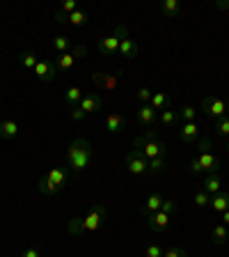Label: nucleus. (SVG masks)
Here are the masks:
<instances>
[{"label":"nucleus","mask_w":229,"mask_h":257,"mask_svg":"<svg viewBox=\"0 0 229 257\" xmlns=\"http://www.w3.org/2000/svg\"><path fill=\"white\" fill-rule=\"evenodd\" d=\"M138 99L142 103H149L151 101V90H149V87H140V90H138Z\"/></svg>","instance_id":"39"},{"label":"nucleus","mask_w":229,"mask_h":257,"mask_svg":"<svg viewBox=\"0 0 229 257\" xmlns=\"http://www.w3.org/2000/svg\"><path fill=\"white\" fill-rule=\"evenodd\" d=\"M215 7H218V10H229V0H218V3H215Z\"/></svg>","instance_id":"44"},{"label":"nucleus","mask_w":229,"mask_h":257,"mask_svg":"<svg viewBox=\"0 0 229 257\" xmlns=\"http://www.w3.org/2000/svg\"><path fill=\"white\" fill-rule=\"evenodd\" d=\"M211 209L218 211V214H224V211L229 209V193L220 191L218 195H213V198H211Z\"/></svg>","instance_id":"21"},{"label":"nucleus","mask_w":229,"mask_h":257,"mask_svg":"<svg viewBox=\"0 0 229 257\" xmlns=\"http://www.w3.org/2000/svg\"><path fill=\"white\" fill-rule=\"evenodd\" d=\"M133 147H138L147 161L156 159V156H167V147H165L163 140H158V136H156V138H144V136H138V138L133 140Z\"/></svg>","instance_id":"4"},{"label":"nucleus","mask_w":229,"mask_h":257,"mask_svg":"<svg viewBox=\"0 0 229 257\" xmlns=\"http://www.w3.org/2000/svg\"><path fill=\"white\" fill-rule=\"evenodd\" d=\"M135 115H138V122L142 124V126H147V128H151L156 124V119H158L156 110L149 106V103H142V106L135 110Z\"/></svg>","instance_id":"13"},{"label":"nucleus","mask_w":229,"mask_h":257,"mask_svg":"<svg viewBox=\"0 0 229 257\" xmlns=\"http://www.w3.org/2000/svg\"><path fill=\"white\" fill-rule=\"evenodd\" d=\"M69 115H71V119H74V122H83V119L87 117V115H85V112H83V110H80L78 106H76V108H71V112H69Z\"/></svg>","instance_id":"40"},{"label":"nucleus","mask_w":229,"mask_h":257,"mask_svg":"<svg viewBox=\"0 0 229 257\" xmlns=\"http://www.w3.org/2000/svg\"><path fill=\"white\" fill-rule=\"evenodd\" d=\"M199 163H202V170L204 172H211V175H215V172L220 170V159L213 154V152H204V154H197Z\"/></svg>","instance_id":"15"},{"label":"nucleus","mask_w":229,"mask_h":257,"mask_svg":"<svg viewBox=\"0 0 229 257\" xmlns=\"http://www.w3.org/2000/svg\"><path fill=\"white\" fill-rule=\"evenodd\" d=\"M51 44H53V48L58 53H69V48H71V39L67 37V35H55V37L51 39Z\"/></svg>","instance_id":"25"},{"label":"nucleus","mask_w":229,"mask_h":257,"mask_svg":"<svg viewBox=\"0 0 229 257\" xmlns=\"http://www.w3.org/2000/svg\"><path fill=\"white\" fill-rule=\"evenodd\" d=\"M126 170L133 177H142L149 172V161L144 159L142 152H140L138 147H133V150L126 154Z\"/></svg>","instance_id":"5"},{"label":"nucleus","mask_w":229,"mask_h":257,"mask_svg":"<svg viewBox=\"0 0 229 257\" xmlns=\"http://www.w3.org/2000/svg\"><path fill=\"white\" fill-rule=\"evenodd\" d=\"M147 225H149V230L156 232V234H163L167 230V225H170V214L158 209L156 214H149L147 216Z\"/></svg>","instance_id":"8"},{"label":"nucleus","mask_w":229,"mask_h":257,"mask_svg":"<svg viewBox=\"0 0 229 257\" xmlns=\"http://www.w3.org/2000/svg\"><path fill=\"white\" fill-rule=\"evenodd\" d=\"M119 53H122L124 58H128V60L135 58V55H138V44L126 35V37H122V42H119Z\"/></svg>","instance_id":"20"},{"label":"nucleus","mask_w":229,"mask_h":257,"mask_svg":"<svg viewBox=\"0 0 229 257\" xmlns=\"http://www.w3.org/2000/svg\"><path fill=\"white\" fill-rule=\"evenodd\" d=\"M71 53H74L76 60H78V58H85V55H87V46H85V44H76V46L71 48Z\"/></svg>","instance_id":"38"},{"label":"nucleus","mask_w":229,"mask_h":257,"mask_svg":"<svg viewBox=\"0 0 229 257\" xmlns=\"http://www.w3.org/2000/svg\"><path fill=\"white\" fill-rule=\"evenodd\" d=\"M163 248L160 246H156V243H151L149 248H147V250H144V257H163Z\"/></svg>","instance_id":"36"},{"label":"nucleus","mask_w":229,"mask_h":257,"mask_svg":"<svg viewBox=\"0 0 229 257\" xmlns=\"http://www.w3.org/2000/svg\"><path fill=\"white\" fill-rule=\"evenodd\" d=\"M19 62H21L23 69H35V64L39 62V58L32 53V51H23L21 58H19Z\"/></svg>","instance_id":"28"},{"label":"nucleus","mask_w":229,"mask_h":257,"mask_svg":"<svg viewBox=\"0 0 229 257\" xmlns=\"http://www.w3.org/2000/svg\"><path fill=\"white\" fill-rule=\"evenodd\" d=\"M32 71H35V76H37L39 80H44V83H51V80L55 78V74H58L55 62H51V60H39Z\"/></svg>","instance_id":"9"},{"label":"nucleus","mask_w":229,"mask_h":257,"mask_svg":"<svg viewBox=\"0 0 229 257\" xmlns=\"http://www.w3.org/2000/svg\"><path fill=\"white\" fill-rule=\"evenodd\" d=\"M224 150H227V154H229V143H227V147H224Z\"/></svg>","instance_id":"46"},{"label":"nucleus","mask_w":229,"mask_h":257,"mask_svg":"<svg viewBox=\"0 0 229 257\" xmlns=\"http://www.w3.org/2000/svg\"><path fill=\"white\" fill-rule=\"evenodd\" d=\"M222 225H227V227H229V209L222 214Z\"/></svg>","instance_id":"45"},{"label":"nucleus","mask_w":229,"mask_h":257,"mask_svg":"<svg viewBox=\"0 0 229 257\" xmlns=\"http://www.w3.org/2000/svg\"><path fill=\"white\" fill-rule=\"evenodd\" d=\"M163 195L160 193H151L149 198H147V202H144V216H149V214H156L160 209V204H163Z\"/></svg>","instance_id":"23"},{"label":"nucleus","mask_w":229,"mask_h":257,"mask_svg":"<svg viewBox=\"0 0 229 257\" xmlns=\"http://www.w3.org/2000/svg\"><path fill=\"white\" fill-rule=\"evenodd\" d=\"M204 191L213 198V195H218L220 191H222V182H220V177L218 175H208L206 177V182H204Z\"/></svg>","instance_id":"24"},{"label":"nucleus","mask_w":229,"mask_h":257,"mask_svg":"<svg viewBox=\"0 0 229 257\" xmlns=\"http://www.w3.org/2000/svg\"><path fill=\"white\" fill-rule=\"evenodd\" d=\"M83 90H80L78 85H71V87H67V92H64V103L69 108H76L80 101H83Z\"/></svg>","instance_id":"17"},{"label":"nucleus","mask_w":229,"mask_h":257,"mask_svg":"<svg viewBox=\"0 0 229 257\" xmlns=\"http://www.w3.org/2000/svg\"><path fill=\"white\" fill-rule=\"evenodd\" d=\"M202 106H204V112H206V117H213V119H220L227 115V103H224V99H220V96H213L208 94L202 99Z\"/></svg>","instance_id":"6"},{"label":"nucleus","mask_w":229,"mask_h":257,"mask_svg":"<svg viewBox=\"0 0 229 257\" xmlns=\"http://www.w3.org/2000/svg\"><path fill=\"white\" fill-rule=\"evenodd\" d=\"M90 80L99 90H115L119 85V78L115 74H92Z\"/></svg>","instance_id":"10"},{"label":"nucleus","mask_w":229,"mask_h":257,"mask_svg":"<svg viewBox=\"0 0 229 257\" xmlns=\"http://www.w3.org/2000/svg\"><path fill=\"white\" fill-rule=\"evenodd\" d=\"M181 12V3L179 0H163L160 3V14L165 16V19H172V16H176Z\"/></svg>","instance_id":"22"},{"label":"nucleus","mask_w":229,"mask_h":257,"mask_svg":"<svg viewBox=\"0 0 229 257\" xmlns=\"http://www.w3.org/2000/svg\"><path fill=\"white\" fill-rule=\"evenodd\" d=\"M227 117H229V103H227Z\"/></svg>","instance_id":"47"},{"label":"nucleus","mask_w":229,"mask_h":257,"mask_svg":"<svg viewBox=\"0 0 229 257\" xmlns=\"http://www.w3.org/2000/svg\"><path fill=\"white\" fill-rule=\"evenodd\" d=\"M179 115H181L183 122H195V117H197V110H195L192 106H183Z\"/></svg>","instance_id":"32"},{"label":"nucleus","mask_w":229,"mask_h":257,"mask_svg":"<svg viewBox=\"0 0 229 257\" xmlns=\"http://www.w3.org/2000/svg\"><path fill=\"white\" fill-rule=\"evenodd\" d=\"M90 21V14H87V12H83V10H76V12H71L69 14V23L71 26H85V23Z\"/></svg>","instance_id":"29"},{"label":"nucleus","mask_w":229,"mask_h":257,"mask_svg":"<svg viewBox=\"0 0 229 257\" xmlns=\"http://www.w3.org/2000/svg\"><path fill=\"white\" fill-rule=\"evenodd\" d=\"M211 147H213V140L208 138H199L197 140V150H199V154H204V152H211Z\"/></svg>","instance_id":"33"},{"label":"nucleus","mask_w":229,"mask_h":257,"mask_svg":"<svg viewBox=\"0 0 229 257\" xmlns=\"http://www.w3.org/2000/svg\"><path fill=\"white\" fill-rule=\"evenodd\" d=\"M163 257H188V252L183 250V248H179V246H172V248H167V250L163 252Z\"/></svg>","instance_id":"34"},{"label":"nucleus","mask_w":229,"mask_h":257,"mask_svg":"<svg viewBox=\"0 0 229 257\" xmlns=\"http://www.w3.org/2000/svg\"><path fill=\"white\" fill-rule=\"evenodd\" d=\"M64 182H67V170H64V168H51V170L39 179L37 191L42 193V195H46V198H51V195H55V193L64 186Z\"/></svg>","instance_id":"3"},{"label":"nucleus","mask_w":229,"mask_h":257,"mask_svg":"<svg viewBox=\"0 0 229 257\" xmlns=\"http://www.w3.org/2000/svg\"><path fill=\"white\" fill-rule=\"evenodd\" d=\"M192 202H195V207H199V209H204L206 204H211V195H208L204 188H199L195 195H192Z\"/></svg>","instance_id":"30"},{"label":"nucleus","mask_w":229,"mask_h":257,"mask_svg":"<svg viewBox=\"0 0 229 257\" xmlns=\"http://www.w3.org/2000/svg\"><path fill=\"white\" fill-rule=\"evenodd\" d=\"M103 220H106V207H103V204H94V207L87 211V216H83V218H71L69 223H67V230L74 236L92 234V232H96L101 227Z\"/></svg>","instance_id":"1"},{"label":"nucleus","mask_w":229,"mask_h":257,"mask_svg":"<svg viewBox=\"0 0 229 257\" xmlns=\"http://www.w3.org/2000/svg\"><path fill=\"white\" fill-rule=\"evenodd\" d=\"M126 35H128V28L126 26H117L115 35L103 37L101 42H99V51H101L103 55H112L115 51H119V42H122V37H126Z\"/></svg>","instance_id":"7"},{"label":"nucleus","mask_w":229,"mask_h":257,"mask_svg":"<svg viewBox=\"0 0 229 257\" xmlns=\"http://www.w3.org/2000/svg\"><path fill=\"white\" fill-rule=\"evenodd\" d=\"M101 106H103V99H101L99 94H85V96H83V101L78 103V108L85 112V115L101 110Z\"/></svg>","instance_id":"14"},{"label":"nucleus","mask_w":229,"mask_h":257,"mask_svg":"<svg viewBox=\"0 0 229 257\" xmlns=\"http://www.w3.org/2000/svg\"><path fill=\"white\" fill-rule=\"evenodd\" d=\"M149 106L154 108V110H165V108L172 106V99L167 92H156V94H151Z\"/></svg>","instance_id":"18"},{"label":"nucleus","mask_w":229,"mask_h":257,"mask_svg":"<svg viewBox=\"0 0 229 257\" xmlns=\"http://www.w3.org/2000/svg\"><path fill=\"white\" fill-rule=\"evenodd\" d=\"M218 134L220 136H229V117L227 115L218 119Z\"/></svg>","instance_id":"37"},{"label":"nucleus","mask_w":229,"mask_h":257,"mask_svg":"<svg viewBox=\"0 0 229 257\" xmlns=\"http://www.w3.org/2000/svg\"><path fill=\"white\" fill-rule=\"evenodd\" d=\"M92 161V145L85 138L71 140V145L67 147V163L74 170H85Z\"/></svg>","instance_id":"2"},{"label":"nucleus","mask_w":229,"mask_h":257,"mask_svg":"<svg viewBox=\"0 0 229 257\" xmlns=\"http://www.w3.org/2000/svg\"><path fill=\"white\" fill-rule=\"evenodd\" d=\"M165 166H167V156H156V159L149 161V170H151V172L165 170Z\"/></svg>","instance_id":"31"},{"label":"nucleus","mask_w":229,"mask_h":257,"mask_svg":"<svg viewBox=\"0 0 229 257\" xmlns=\"http://www.w3.org/2000/svg\"><path fill=\"white\" fill-rule=\"evenodd\" d=\"M55 21H58L60 26H67V23H69V16H67V14H62V12H60V10H55Z\"/></svg>","instance_id":"42"},{"label":"nucleus","mask_w":229,"mask_h":257,"mask_svg":"<svg viewBox=\"0 0 229 257\" xmlns=\"http://www.w3.org/2000/svg\"><path fill=\"white\" fill-rule=\"evenodd\" d=\"M23 257H42V252H39L37 246H30L28 250H23Z\"/></svg>","instance_id":"43"},{"label":"nucleus","mask_w":229,"mask_h":257,"mask_svg":"<svg viewBox=\"0 0 229 257\" xmlns=\"http://www.w3.org/2000/svg\"><path fill=\"white\" fill-rule=\"evenodd\" d=\"M103 126H106L108 134H117V131H124V128L128 126V119L117 115V112H110V115H106V119H103Z\"/></svg>","instance_id":"11"},{"label":"nucleus","mask_w":229,"mask_h":257,"mask_svg":"<svg viewBox=\"0 0 229 257\" xmlns=\"http://www.w3.org/2000/svg\"><path fill=\"white\" fill-rule=\"evenodd\" d=\"M213 241L215 243H218V246H224V243H227L229 241V230H227V225H215L213 227Z\"/></svg>","instance_id":"26"},{"label":"nucleus","mask_w":229,"mask_h":257,"mask_svg":"<svg viewBox=\"0 0 229 257\" xmlns=\"http://www.w3.org/2000/svg\"><path fill=\"white\" fill-rule=\"evenodd\" d=\"M176 119H179V115H176V112L172 110V106H170V108H165V110H160L158 122L163 124V126H174Z\"/></svg>","instance_id":"27"},{"label":"nucleus","mask_w":229,"mask_h":257,"mask_svg":"<svg viewBox=\"0 0 229 257\" xmlns=\"http://www.w3.org/2000/svg\"><path fill=\"white\" fill-rule=\"evenodd\" d=\"M179 140L186 145H192L199 140V126L195 122H183V126L179 128Z\"/></svg>","instance_id":"12"},{"label":"nucleus","mask_w":229,"mask_h":257,"mask_svg":"<svg viewBox=\"0 0 229 257\" xmlns=\"http://www.w3.org/2000/svg\"><path fill=\"white\" fill-rule=\"evenodd\" d=\"M76 10H78V5H76L74 0H64L62 5H60V12H62V14H67V16H69L71 12H76Z\"/></svg>","instance_id":"35"},{"label":"nucleus","mask_w":229,"mask_h":257,"mask_svg":"<svg viewBox=\"0 0 229 257\" xmlns=\"http://www.w3.org/2000/svg\"><path fill=\"white\" fill-rule=\"evenodd\" d=\"M74 64H76V58H74V53H60L58 58H55V69L58 71H71L74 69Z\"/></svg>","instance_id":"19"},{"label":"nucleus","mask_w":229,"mask_h":257,"mask_svg":"<svg viewBox=\"0 0 229 257\" xmlns=\"http://www.w3.org/2000/svg\"><path fill=\"white\" fill-rule=\"evenodd\" d=\"M16 136H19V122H16V119H5V122H0V138L14 140Z\"/></svg>","instance_id":"16"},{"label":"nucleus","mask_w":229,"mask_h":257,"mask_svg":"<svg viewBox=\"0 0 229 257\" xmlns=\"http://www.w3.org/2000/svg\"><path fill=\"white\" fill-rule=\"evenodd\" d=\"M190 172H192V175H202V172H204V170H202V163H199L197 156L190 161Z\"/></svg>","instance_id":"41"}]
</instances>
